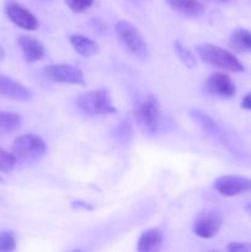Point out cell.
<instances>
[{
	"instance_id": "13",
	"label": "cell",
	"mask_w": 251,
	"mask_h": 252,
	"mask_svg": "<svg viewBox=\"0 0 251 252\" xmlns=\"http://www.w3.org/2000/svg\"><path fill=\"white\" fill-rule=\"evenodd\" d=\"M17 44H19L22 54H24L25 61L29 62V63L41 61L46 56V49H44L43 44L34 37L21 34L17 38Z\"/></svg>"
},
{
	"instance_id": "3",
	"label": "cell",
	"mask_w": 251,
	"mask_h": 252,
	"mask_svg": "<svg viewBox=\"0 0 251 252\" xmlns=\"http://www.w3.org/2000/svg\"><path fill=\"white\" fill-rule=\"evenodd\" d=\"M116 34L122 46L135 58L145 61L149 57V48L140 32L126 20H120L115 26Z\"/></svg>"
},
{
	"instance_id": "1",
	"label": "cell",
	"mask_w": 251,
	"mask_h": 252,
	"mask_svg": "<svg viewBox=\"0 0 251 252\" xmlns=\"http://www.w3.org/2000/svg\"><path fill=\"white\" fill-rule=\"evenodd\" d=\"M135 121L145 134L154 135L161 132L165 127V118L161 107L152 94H145L135 100L133 107Z\"/></svg>"
},
{
	"instance_id": "6",
	"label": "cell",
	"mask_w": 251,
	"mask_h": 252,
	"mask_svg": "<svg viewBox=\"0 0 251 252\" xmlns=\"http://www.w3.org/2000/svg\"><path fill=\"white\" fill-rule=\"evenodd\" d=\"M44 75L54 83L85 85V78L81 69L71 64H49L44 68Z\"/></svg>"
},
{
	"instance_id": "24",
	"label": "cell",
	"mask_w": 251,
	"mask_h": 252,
	"mask_svg": "<svg viewBox=\"0 0 251 252\" xmlns=\"http://www.w3.org/2000/svg\"><path fill=\"white\" fill-rule=\"evenodd\" d=\"M226 250L230 252H250L251 244L250 243H230L226 246Z\"/></svg>"
},
{
	"instance_id": "27",
	"label": "cell",
	"mask_w": 251,
	"mask_h": 252,
	"mask_svg": "<svg viewBox=\"0 0 251 252\" xmlns=\"http://www.w3.org/2000/svg\"><path fill=\"white\" fill-rule=\"evenodd\" d=\"M4 58H5V52H4V49H2L1 47H0V63H1V62L4 61Z\"/></svg>"
},
{
	"instance_id": "9",
	"label": "cell",
	"mask_w": 251,
	"mask_h": 252,
	"mask_svg": "<svg viewBox=\"0 0 251 252\" xmlns=\"http://www.w3.org/2000/svg\"><path fill=\"white\" fill-rule=\"evenodd\" d=\"M221 224H223V218L219 212H203L194 221L193 233L202 239H212L219 233Z\"/></svg>"
},
{
	"instance_id": "15",
	"label": "cell",
	"mask_w": 251,
	"mask_h": 252,
	"mask_svg": "<svg viewBox=\"0 0 251 252\" xmlns=\"http://www.w3.org/2000/svg\"><path fill=\"white\" fill-rule=\"evenodd\" d=\"M175 11L188 17H199L204 14L206 7L199 0H165Z\"/></svg>"
},
{
	"instance_id": "16",
	"label": "cell",
	"mask_w": 251,
	"mask_h": 252,
	"mask_svg": "<svg viewBox=\"0 0 251 252\" xmlns=\"http://www.w3.org/2000/svg\"><path fill=\"white\" fill-rule=\"evenodd\" d=\"M69 42L74 51L83 57H93L98 53L97 43L84 34H71L69 37Z\"/></svg>"
},
{
	"instance_id": "21",
	"label": "cell",
	"mask_w": 251,
	"mask_h": 252,
	"mask_svg": "<svg viewBox=\"0 0 251 252\" xmlns=\"http://www.w3.org/2000/svg\"><path fill=\"white\" fill-rule=\"evenodd\" d=\"M16 250V236L12 231H0V251L11 252Z\"/></svg>"
},
{
	"instance_id": "2",
	"label": "cell",
	"mask_w": 251,
	"mask_h": 252,
	"mask_svg": "<svg viewBox=\"0 0 251 252\" xmlns=\"http://www.w3.org/2000/svg\"><path fill=\"white\" fill-rule=\"evenodd\" d=\"M197 54L199 58L207 64L220 68L223 70L228 71H244L245 68L241 64V62L234 56L231 52L226 51V49L220 48V47L216 46L212 43H202L196 47Z\"/></svg>"
},
{
	"instance_id": "30",
	"label": "cell",
	"mask_w": 251,
	"mask_h": 252,
	"mask_svg": "<svg viewBox=\"0 0 251 252\" xmlns=\"http://www.w3.org/2000/svg\"><path fill=\"white\" fill-rule=\"evenodd\" d=\"M2 182H4V179H2V177L0 176V184H2Z\"/></svg>"
},
{
	"instance_id": "14",
	"label": "cell",
	"mask_w": 251,
	"mask_h": 252,
	"mask_svg": "<svg viewBox=\"0 0 251 252\" xmlns=\"http://www.w3.org/2000/svg\"><path fill=\"white\" fill-rule=\"evenodd\" d=\"M164 240L162 231L159 228H150L143 231L138 240L137 250L139 252H155L160 250Z\"/></svg>"
},
{
	"instance_id": "28",
	"label": "cell",
	"mask_w": 251,
	"mask_h": 252,
	"mask_svg": "<svg viewBox=\"0 0 251 252\" xmlns=\"http://www.w3.org/2000/svg\"><path fill=\"white\" fill-rule=\"evenodd\" d=\"M211 1H216V2H229L231 0H211Z\"/></svg>"
},
{
	"instance_id": "11",
	"label": "cell",
	"mask_w": 251,
	"mask_h": 252,
	"mask_svg": "<svg viewBox=\"0 0 251 252\" xmlns=\"http://www.w3.org/2000/svg\"><path fill=\"white\" fill-rule=\"evenodd\" d=\"M207 91L218 97L230 98L235 96L236 86L230 76L224 73H214L207 79Z\"/></svg>"
},
{
	"instance_id": "29",
	"label": "cell",
	"mask_w": 251,
	"mask_h": 252,
	"mask_svg": "<svg viewBox=\"0 0 251 252\" xmlns=\"http://www.w3.org/2000/svg\"><path fill=\"white\" fill-rule=\"evenodd\" d=\"M245 209H246V211H248V212H250V213H251V202H250V203L248 204V206L245 207Z\"/></svg>"
},
{
	"instance_id": "7",
	"label": "cell",
	"mask_w": 251,
	"mask_h": 252,
	"mask_svg": "<svg viewBox=\"0 0 251 252\" xmlns=\"http://www.w3.org/2000/svg\"><path fill=\"white\" fill-rule=\"evenodd\" d=\"M214 189L224 197H235L251 191V179L243 176L225 175L214 181Z\"/></svg>"
},
{
	"instance_id": "25",
	"label": "cell",
	"mask_w": 251,
	"mask_h": 252,
	"mask_svg": "<svg viewBox=\"0 0 251 252\" xmlns=\"http://www.w3.org/2000/svg\"><path fill=\"white\" fill-rule=\"evenodd\" d=\"M241 107L244 110L251 111V91L243 97V100H241Z\"/></svg>"
},
{
	"instance_id": "18",
	"label": "cell",
	"mask_w": 251,
	"mask_h": 252,
	"mask_svg": "<svg viewBox=\"0 0 251 252\" xmlns=\"http://www.w3.org/2000/svg\"><path fill=\"white\" fill-rule=\"evenodd\" d=\"M230 43L238 51H251V32L244 29L235 30L231 34Z\"/></svg>"
},
{
	"instance_id": "20",
	"label": "cell",
	"mask_w": 251,
	"mask_h": 252,
	"mask_svg": "<svg viewBox=\"0 0 251 252\" xmlns=\"http://www.w3.org/2000/svg\"><path fill=\"white\" fill-rule=\"evenodd\" d=\"M115 137L116 139L120 140L121 143H130L133 140V127L132 123L128 118L123 120L117 128L115 129Z\"/></svg>"
},
{
	"instance_id": "5",
	"label": "cell",
	"mask_w": 251,
	"mask_h": 252,
	"mask_svg": "<svg viewBox=\"0 0 251 252\" xmlns=\"http://www.w3.org/2000/svg\"><path fill=\"white\" fill-rule=\"evenodd\" d=\"M47 152V145L42 138L36 134H24L17 137L12 143V154L16 159H38Z\"/></svg>"
},
{
	"instance_id": "23",
	"label": "cell",
	"mask_w": 251,
	"mask_h": 252,
	"mask_svg": "<svg viewBox=\"0 0 251 252\" xmlns=\"http://www.w3.org/2000/svg\"><path fill=\"white\" fill-rule=\"evenodd\" d=\"M66 6L74 12H84L94 4L95 0H64Z\"/></svg>"
},
{
	"instance_id": "22",
	"label": "cell",
	"mask_w": 251,
	"mask_h": 252,
	"mask_svg": "<svg viewBox=\"0 0 251 252\" xmlns=\"http://www.w3.org/2000/svg\"><path fill=\"white\" fill-rule=\"evenodd\" d=\"M16 166V157L0 148V171L9 174Z\"/></svg>"
},
{
	"instance_id": "8",
	"label": "cell",
	"mask_w": 251,
	"mask_h": 252,
	"mask_svg": "<svg viewBox=\"0 0 251 252\" xmlns=\"http://www.w3.org/2000/svg\"><path fill=\"white\" fill-rule=\"evenodd\" d=\"M5 14L9 17L10 21L20 29H24L26 31H34L38 29L39 24L37 17L19 2L12 1V0L5 2Z\"/></svg>"
},
{
	"instance_id": "4",
	"label": "cell",
	"mask_w": 251,
	"mask_h": 252,
	"mask_svg": "<svg viewBox=\"0 0 251 252\" xmlns=\"http://www.w3.org/2000/svg\"><path fill=\"white\" fill-rule=\"evenodd\" d=\"M76 106L89 116H102L116 112L110 94L105 89L91 90L80 95L76 98Z\"/></svg>"
},
{
	"instance_id": "10",
	"label": "cell",
	"mask_w": 251,
	"mask_h": 252,
	"mask_svg": "<svg viewBox=\"0 0 251 252\" xmlns=\"http://www.w3.org/2000/svg\"><path fill=\"white\" fill-rule=\"evenodd\" d=\"M188 115L189 117L192 118V121L201 128L202 132L206 133L208 137L217 140V142L221 143V144L225 143V135L221 132L218 123H217L208 113L203 112V111L198 110V108H191V110L188 111Z\"/></svg>"
},
{
	"instance_id": "26",
	"label": "cell",
	"mask_w": 251,
	"mask_h": 252,
	"mask_svg": "<svg viewBox=\"0 0 251 252\" xmlns=\"http://www.w3.org/2000/svg\"><path fill=\"white\" fill-rule=\"evenodd\" d=\"M71 206L74 207V208H83L85 209V211H93L94 207L90 206L89 203H85V202H81V201H75L71 203Z\"/></svg>"
},
{
	"instance_id": "19",
	"label": "cell",
	"mask_w": 251,
	"mask_h": 252,
	"mask_svg": "<svg viewBox=\"0 0 251 252\" xmlns=\"http://www.w3.org/2000/svg\"><path fill=\"white\" fill-rule=\"evenodd\" d=\"M174 48H175V52H176V54L179 56V58L181 59V62L187 66V68L189 69L196 68L197 66L196 57L193 56V53H192L186 46H184L180 41H175Z\"/></svg>"
},
{
	"instance_id": "17",
	"label": "cell",
	"mask_w": 251,
	"mask_h": 252,
	"mask_svg": "<svg viewBox=\"0 0 251 252\" xmlns=\"http://www.w3.org/2000/svg\"><path fill=\"white\" fill-rule=\"evenodd\" d=\"M21 116L11 111L0 110V134H10L21 127Z\"/></svg>"
},
{
	"instance_id": "12",
	"label": "cell",
	"mask_w": 251,
	"mask_h": 252,
	"mask_svg": "<svg viewBox=\"0 0 251 252\" xmlns=\"http://www.w3.org/2000/svg\"><path fill=\"white\" fill-rule=\"evenodd\" d=\"M0 96L15 101H30L32 98L31 91L26 86L6 75H0Z\"/></svg>"
}]
</instances>
